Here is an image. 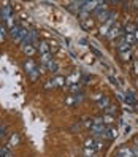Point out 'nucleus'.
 <instances>
[{"label": "nucleus", "mask_w": 138, "mask_h": 157, "mask_svg": "<svg viewBox=\"0 0 138 157\" xmlns=\"http://www.w3.org/2000/svg\"><path fill=\"white\" fill-rule=\"evenodd\" d=\"M133 73H135V75H138V60L133 63Z\"/></svg>", "instance_id": "nucleus-36"}, {"label": "nucleus", "mask_w": 138, "mask_h": 157, "mask_svg": "<svg viewBox=\"0 0 138 157\" xmlns=\"http://www.w3.org/2000/svg\"><path fill=\"white\" fill-rule=\"evenodd\" d=\"M109 81H111V82H113V84H114V86L117 84V81H116V78H113V76H109Z\"/></svg>", "instance_id": "nucleus-37"}, {"label": "nucleus", "mask_w": 138, "mask_h": 157, "mask_svg": "<svg viewBox=\"0 0 138 157\" xmlns=\"http://www.w3.org/2000/svg\"><path fill=\"white\" fill-rule=\"evenodd\" d=\"M116 154L121 155V157H133V154H132V151H130V147H127V146H119Z\"/></svg>", "instance_id": "nucleus-4"}, {"label": "nucleus", "mask_w": 138, "mask_h": 157, "mask_svg": "<svg viewBox=\"0 0 138 157\" xmlns=\"http://www.w3.org/2000/svg\"><path fill=\"white\" fill-rule=\"evenodd\" d=\"M48 71H52V73H57L59 71V65L56 63V60H52L49 65H48Z\"/></svg>", "instance_id": "nucleus-19"}, {"label": "nucleus", "mask_w": 138, "mask_h": 157, "mask_svg": "<svg viewBox=\"0 0 138 157\" xmlns=\"http://www.w3.org/2000/svg\"><path fill=\"white\" fill-rule=\"evenodd\" d=\"M29 76H30V79H32V81H35V79H38V78H40V73H38V70H35V71H32V73H30Z\"/></svg>", "instance_id": "nucleus-28"}, {"label": "nucleus", "mask_w": 138, "mask_h": 157, "mask_svg": "<svg viewBox=\"0 0 138 157\" xmlns=\"http://www.w3.org/2000/svg\"><path fill=\"white\" fill-rule=\"evenodd\" d=\"M135 141H136V143H138V136H136V138H135Z\"/></svg>", "instance_id": "nucleus-41"}, {"label": "nucleus", "mask_w": 138, "mask_h": 157, "mask_svg": "<svg viewBox=\"0 0 138 157\" xmlns=\"http://www.w3.org/2000/svg\"><path fill=\"white\" fill-rule=\"evenodd\" d=\"M121 54V59L124 60V62H128L130 60V57H132V52L130 51H125V52H119Z\"/></svg>", "instance_id": "nucleus-20"}, {"label": "nucleus", "mask_w": 138, "mask_h": 157, "mask_svg": "<svg viewBox=\"0 0 138 157\" xmlns=\"http://www.w3.org/2000/svg\"><path fill=\"white\" fill-rule=\"evenodd\" d=\"M78 78H79V75L78 73H71V75L68 76V78H65V84H68V86H73L75 82L78 81Z\"/></svg>", "instance_id": "nucleus-13"}, {"label": "nucleus", "mask_w": 138, "mask_h": 157, "mask_svg": "<svg viewBox=\"0 0 138 157\" xmlns=\"http://www.w3.org/2000/svg\"><path fill=\"white\" fill-rule=\"evenodd\" d=\"M117 136V130H116V128H106V130H105V133L102 135V138H106V140H109V141H113L114 140V138Z\"/></svg>", "instance_id": "nucleus-5"}, {"label": "nucleus", "mask_w": 138, "mask_h": 157, "mask_svg": "<svg viewBox=\"0 0 138 157\" xmlns=\"http://www.w3.org/2000/svg\"><path fill=\"white\" fill-rule=\"evenodd\" d=\"M124 130H125V133H128V132H130V125H125Z\"/></svg>", "instance_id": "nucleus-38"}, {"label": "nucleus", "mask_w": 138, "mask_h": 157, "mask_svg": "<svg viewBox=\"0 0 138 157\" xmlns=\"http://www.w3.org/2000/svg\"><path fill=\"white\" fill-rule=\"evenodd\" d=\"M109 29H111V25L106 22V24L102 25V29H100V33H102V35H108V30H109Z\"/></svg>", "instance_id": "nucleus-24"}, {"label": "nucleus", "mask_w": 138, "mask_h": 157, "mask_svg": "<svg viewBox=\"0 0 138 157\" xmlns=\"http://www.w3.org/2000/svg\"><path fill=\"white\" fill-rule=\"evenodd\" d=\"M135 27H136L135 24H127V25H125V29H127L128 33H135Z\"/></svg>", "instance_id": "nucleus-27"}, {"label": "nucleus", "mask_w": 138, "mask_h": 157, "mask_svg": "<svg viewBox=\"0 0 138 157\" xmlns=\"http://www.w3.org/2000/svg\"><path fill=\"white\" fill-rule=\"evenodd\" d=\"M133 36H136V38H138V30H135V35Z\"/></svg>", "instance_id": "nucleus-39"}, {"label": "nucleus", "mask_w": 138, "mask_h": 157, "mask_svg": "<svg viewBox=\"0 0 138 157\" xmlns=\"http://www.w3.org/2000/svg\"><path fill=\"white\" fill-rule=\"evenodd\" d=\"M73 97H75V105H76V103H79V101H81L82 98H84V95H82L81 92H79V94H76V95H73Z\"/></svg>", "instance_id": "nucleus-31"}, {"label": "nucleus", "mask_w": 138, "mask_h": 157, "mask_svg": "<svg viewBox=\"0 0 138 157\" xmlns=\"http://www.w3.org/2000/svg\"><path fill=\"white\" fill-rule=\"evenodd\" d=\"M22 51H24L25 56H29V57H32L33 54L36 52V49H35L33 44H25V46H22Z\"/></svg>", "instance_id": "nucleus-11"}, {"label": "nucleus", "mask_w": 138, "mask_h": 157, "mask_svg": "<svg viewBox=\"0 0 138 157\" xmlns=\"http://www.w3.org/2000/svg\"><path fill=\"white\" fill-rule=\"evenodd\" d=\"M103 111H105V114H108V116H114V114L117 113V106H116V105H109V106H106V108L103 109Z\"/></svg>", "instance_id": "nucleus-16"}, {"label": "nucleus", "mask_w": 138, "mask_h": 157, "mask_svg": "<svg viewBox=\"0 0 138 157\" xmlns=\"http://www.w3.org/2000/svg\"><path fill=\"white\" fill-rule=\"evenodd\" d=\"M124 40H125L128 44H133V43H135V36H133V33H127V35L124 36Z\"/></svg>", "instance_id": "nucleus-23"}, {"label": "nucleus", "mask_w": 138, "mask_h": 157, "mask_svg": "<svg viewBox=\"0 0 138 157\" xmlns=\"http://www.w3.org/2000/svg\"><path fill=\"white\" fill-rule=\"evenodd\" d=\"M124 101H125L127 105H136V103H138L136 98H135V95H133V92H128V95L124 97Z\"/></svg>", "instance_id": "nucleus-14"}, {"label": "nucleus", "mask_w": 138, "mask_h": 157, "mask_svg": "<svg viewBox=\"0 0 138 157\" xmlns=\"http://www.w3.org/2000/svg\"><path fill=\"white\" fill-rule=\"evenodd\" d=\"M105 130H106V127H105L103 124H94V125L90 127L92 135H95V136H102V135L105 133Z\"/></svg>", "instance_id": "nucleus-1"}, {"label": "nucleus", "mask_w": 138, "mask_h": 157, "mask_svg": "<svg viewBox=\"0 0 138 157\" xmlns=\"http://www.w3.org/2000/svg\"><path fill=\"white\" fill-rule=\"evenodd\" d=\"M65 105H67V106H73V105H75V97H73V95L67 97V100H65Z\"/></svg>", "instance_id": "nucleus-26"}, {"label": "nucleus", "mask_w": 138, "mask_h": 157, "mask_svg": "<svg viewBox=\"0 0 138 157\" xmlns=\"http://www.w3.org/2000/svg\"><path fill=\"white\" fill-rule=\"evenodd\" d=\"M136 25H138V17H136Z\"/></svg>", "instance_id": "nucleus-43"}, {"label": "nucleus", "mask_w": 138, "mask_h": 157, "mask_svg": "<svg viewBox=\"0 0 138 157\" xmlns=\"http://www.w3.org/2000/svg\"><path fill=\"white\" fill-rule=\"evenodd\" d=\"M70 89H71V92H78V94H79V84H73Z\"/></svg>", "instance_id": "nucleus-33"}, {"label": "nucleus", "mask_w": 138, "mask_h": 157, "mask_svg": "<svg viewBox=\"0 0 138 157\" xmlns=\"http://www.w3.org/2000/svg\"><path fill=\"white\" fill-rule=\"evenodd\" d=\"M24 70H25L27 75H30L32 71H35V70H36V67H35V62H33L32 59H27V60L24 62Z\"/></svg>", "instance_id": "nucleus-6"}, {"label": "nucleus", "mask_w": 138, "mask_h": 157, "mask_svg": "<svg viewBox=\"0 0 138 157\" xmlns=\"http://www.w3.org/2000/svg\"><path fill=\"white\" fill-rule=\"evenodd\" d=\"M84 157H95V149H90V147H84Z\"/></svg>", "instance_id": "nucleus-22"}, {"label": "nucleus", "mask_w": 138, "mask_h": 157, "mask_svg": "<svg viewBox=\"0 0 138 157\" xmlns=\"http://www.w3.org/2000/svg\"><path fill=\"white\" fill-rule=\"evenodd\" d=\"M5 130H6V125H5V124H3V125H0V136H3Z\"/></svg>", "instance_id": "nucleus-34"}, {"label": "nucleus", "mask_w": 138, "mask_h": 157, "mask_svg": "<svg viewBox=\"0 0 138 157\" xmlns=\"http://www.w3.org/2000/svg\"><path fill=\"white\" fill-rule=\"evenodd\" d=\"M11 6H8V5H3L2 8H0V16H2V19L3 21H8L11 17Z\"/></svg>", "instance_id": "nucleus-2"}, {"label": "nucleus", "mask_w": 138, "mask_h": 157, "mask_svg": "<svg viewBox=\"0 0 138 157\" xmlns=\"http://www.w3.org/2000/svg\"><path fill=\"white\" fill-rule=\"evenodd\" d=\"M95 146V140L94 138H87V140L84 141V147H90V149H94Z\"/></svg>", "instance_id": "nucleus-21"}, {"label": "nucleus", "mask_w": 138, "mask_h": 157, "mask_svg": "<svg viewBox=\"0 0 138 157\" xmlns=\"http://www.w3.org/2000/svg\"><path fill=\"white\" fill-rule=\"evenodd\" d=\"M114 157H121V155H117V154H116V155H114Z\"/></svg>", "instance_id": "nucleus-42"}, {"label": "nucleus", "mask_w": 138, "mask_h": 157, "mask_svg": "<svg viewBox=\"0 0 138 157\" xmlns=\"http://www.w3.org/2000/svg\"><path fill=\"white\" fill-rule=\"evenodd\" d=\"M36 46H38V52L41 54V56H43V54L51 52V51H49V43H48V41H41L40 44H36Z\"/></svg>", "instance_id": "nucleus-10"}, {"label": "nucleus", "mask_w": 138, "mask_h": 157, "mask_svg": "<svg viewBox=\"0 0 138 157\" xmlns=\"http://www.w3.org/2000/svg\"><path fill=\"white\" fill-rule=\"evenodd\" d=\"M36 35H38V33H36V30H30L29 33H27V36L24 38L22 44H24V46H25V44H32V41L36 40Z\"/></svg>", "instance_id": "nucleus-7"}, {"label": "nucleus", "mask_w": 138, "mask_h": 157, "mask_svg": "<svg viewBox=\"0 0 138 157\" xmlns=\"http://www.w3.org/2000/svg\"><path fill=\"white\" fill-rule=\"evenodd\" d=\"M94 149H95V151H100V149H103V143H102V141H95V146H94Z\"/></svg>", "instance_id": "nucleus-32"}, {"label": "nucleus", "mask_w": 138, "mask_h": 157, "mask_svg": "<svg viewBox=\"0 0 138 157\" xmlns=\"http://www.w3.org/2000/svg\"><path fill=\"white\" fill-rule=\"evenodd\" d=\"M111 105V101H109V97H102L98 101H97V108L98 109H105L106 106Z\"/></svg>", "instance_id": "nucleus-8"}, {"label": "nucleus", "mask_w": 138, "mask_h": 157, "mask_svg": "<svg viewBox=\"0 0 138 157\" xmlns=\"http://www.w3.org/2000/svg\"><path fill=\"white\" fill-rule=\"evenodd\" d=\"M100 122H102L103 125H109V124H113L114 122V116H108V114H103L102 117H100Z\"/></svg>", "instance_id": "nucleus-15"}, {"label": "nucleus", "mask_w": 138, "mask_h": 157, "mask_svg": "<svg viewBox=\"0 0 138 157\" xmlns=\"http://www.w3.org/2000/svg\"><path fill=\"white\" fill-rule=\"evenodd\" d=\"M19 141H21V138H19V135H17V133H13V135L10 136V143H8V147H13V146H17V144H19Z\"/></svg>", "instance_id": "nucleus-12"}, {"label": "nucleus", "mask_w": 138, "mask_h": 157, "mask_svg": "<svg viewBox=\"0 0 138 157\" xmlns=\"http://www.w3.org/2000/svg\"><path fill=\"white\" fill-rule=\"evenodd\" d=\"M133 5H136V8H138V2H135V3H133Z\"/></svg>", "instance_id": "nucleus-40"}, {"label": "nucleus", "mask_w": 138, "mask_h": 157, "mask_svg": "<svg viewBox=\"0 0 138 157\" xmlns=\"http://www.w3.org/2000/svg\"><path fill=\"white\" fill-rule=\"evenodd\" d=\"M119 35L124 36V30L121 29V27H111V29H109V32H108V38L113 40V38H117Z\"/></svg>", "instance_id": "nucleus-3"}, {"label": "nucleus", "mask_w": 138, "mask_h": 157, "mask_svg": "<svg viewBox=\"0 0 138 157\" xmlns=\"http://www.w3.org/2000/svg\"><path fill=\"white\" fill-rule=\"evenodd\" d=\"M54 59H52V52H48V54H43L41 56V59H40V62H41V65H44V67H48L49 63L52 62Z\"/></svg>", "instance_id": "nucleus-9"}, {"label": "nucleus", "mask_w": 138, "mask_h": 157, "mask_svg": "<svg viewBox=\"0 0 138 157\" xmlns=\"http://www.w3.org/2000/svg\"><path fill=\"white\" fill-rule=\"evenodd\" d=\"M81 27H82V29H84V30H89L90 29V27H92V21H81Z\"/></svg>", "instance_id": "nucleus-25"}, {"label": "nucleus", "mask_w": 138, "mask_h": 157, "mask_svg": "<svg viewBox=\"0 0 138 157\" xmlns=\"http://www.w3.org/2000/svg\"><path fill=\"white\" fill-rule=\"evenodd\" d=\"M5 25H0V41H3L5 40Z\"/></svg>", "instance_id": "nucleus-30"}, {"label": "nucleus", "mask_w": 138, "mask_h": 157, "mask_svg": "<svg viewBox=\"0 0 138 157\" xmlns=\"http://www.w3.org/2000/svg\"><path fill=\"white\" fill-rule=\"evenodd\" d=\"M49 87H56L52 81H48V84H44V89H49Z\"/></svg>", "instance_id": "nucleus-35"}, {"label": "nucleus", "mask_w": 138, "mask_h": 157, "mask_svg": "<svg viewBox=\"0 0 138 157\" xmlns=\"http://www.w3.org/2000/svg\"><path fill=\"white\" fill-rule=\"evenodd\" d=\"M52 82H54V86H63V84H65V78H63V76H56V78H54L52 79Z\"/></svg>", "instance_id": "nucleus-17"}, {"label": "nucleus", "mask_w": 138, "mask_h": 157, "mask_svg": "<svg viewBox=\"0 0 138 157\" xmlns=\"http://www.w3.org/2000/svg\"><path fill=\"white\" fill-rule=\"evenodd\" d=\"M19 32H21V27L17 25V24L13 27V29H10V33H11V36H14V40L17 38V35H19Z\"/></svg>", "instance_id": "nucleus-18"}, {"label": "nucleus", "mask_w": 138, "mask_h": 157, "mask_svg": "<svg viewBox=\"0 0 138 157\" xmlns=\"http://www.w3.org/2000/svg\"><path fill=\"white\" fill-rule=\"evenodd\" d=\"M89 48L92 49V52H94V54H95L97 57H103V56H102V52H100V51H98L97 48H94V46H92V44H89Z\"/></svg>", "instance_id": "nucleus-29"}]
</instances>
